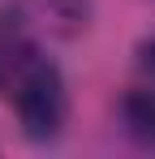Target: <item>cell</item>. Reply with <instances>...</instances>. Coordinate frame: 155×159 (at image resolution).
Here are the masks:
<instances>
[{
	"label": "cell",
	"instance_id": "obj_1",
	"mask_svg": "<svg viewBox=\"0 0 155 159\" xmlns=\"http://www.w3.org/2000/svg\"><path fill=\"white\" fill-rule=\"evenodd\" d=\"M82 17H86V4H82V0H26L22 22H13V26H22L26 34H30V26L69 34V30L82 26Z\"/></svg>",
	"mask_w": 155,
	"mask_h": 159
},
{
	"label": "cell",
	"instance_id": "obj_2",
	"mask_svg": "<svg viewBox=\"0 0 155 159\" xmlns=\"http://www.w3.org/2000/svg\"><path fill=\"white\" fill-rule=\"evenodd\" d=\"M138 73H142V86H155V39L138 48Z\"/></svg>",
	"mask_w": 155,
	"mask_h": 159
}]
</instances>
